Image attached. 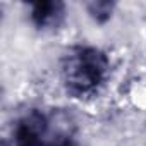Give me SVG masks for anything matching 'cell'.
I'll use <instances>...</instances> for the list:
<instances>
[{
  "instance_id": "cell-3",
  "label": "cell",
  "mask_w": 146,
  "mask_h": 146,
  "mask_svg": "<svg viewBox=\"0 0 146 146\" xmlns=\"http://www.w3.org/2000/svg\"><path fill=\"white\" fill-rule=\"evenodd\" d=\"M28 23L31 28L41 35H55L58 33L67 19H69V7L62 0H40L26 5Z\"/></svg>"
},
{
  "instance_id": "cell-5",
  "label": "cell",
  "mask_w": 146,
  "mask_h": 146,
  "mask_svg": "<svg viewBox=\"0 0 146 146\" xmlns=\"http://www.w3.org/2000/svg\"><path fill=\"white\" fill-rule=\"evenodd\" d=\"M55 146H84L72 131H65L55 143Z\"/></svg>"
},
{
  "instance_id": "cell-2",
  "label": "cell",
  "mask_w": 146,
  "mask_h": 146,
  "mask_svg": "<svg viewBox=\"0 0 146 146\" xmlns=\"http://www.w3.org/2000/svg\"><path fill=\"white\" fill-rule=\"evenodd\" d=\"M70 129L55 124V115L40 107L23 110L12 122L9 136L4 139L9 146H55L57 139Z\"/></svg>"
},
{
  "instance_id": "cell-4",
  "label": "cell",
  "mask_w": 146,
  "mask_h": 146,
  "mask_svg": "<svg viewBox=\"0 0 146 146\" xmlns=\"http://www.w3.org/2000/svg\"><path fill=\"white\" fill-rule=\"evenodd\" d=\"M117 9H119V4L113 2V0H91V2L84 4L86 16L96 26H107L113 19Z\"/></svg>"
},
{
  "instance_id": "cell-1",
  "label": "cell",
  "mask_w": 146,
  "mask_h": 146,
  "mask_svg": "<svg viewBox=\"0 0 146 146\" xmlns=\"http://www.w3.org/2000/svg\"><path fill=\"white\" fill-rule=\"evenodd\" d=\"M113 70L107 50L91 43L67 46L58 60V79L64 93L78 102H88L103 93Z\"/></svg>"
}]
</instances>
